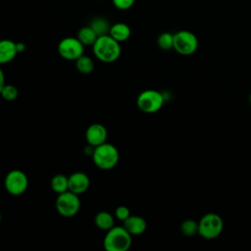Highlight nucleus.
<instances>
[{"label": "nucleus", "instance_id": "f257e3e1", "mask_svg": "<svg viewBox=\"0 0 251 251\" xmlns=\"http://www.w3.org/2000/svg\"><path fill=\"white\" fill-rule=\"evenodd\" d=\"M94 56L103 63H113L121 55L122 48L120 42L115 40L110 34L98 36L92 45Z\"/></svg>", "mask_w": 251, "mask_h": 251}, {"label": "nucleus", "instance_id": "f03ea898", "mask_svg": "<svg viewBox=\"0 0 251 251\" xmlns=\"http://www.w3.org/2000/svg\"><path fill=\"white\" fill-rule=\"evenodd\" d=\"M131 234L124 226H113L103 239V246L106 251H126L132 242Z\"/></svg>", "mask_w": 251, "mask_h": 251}, {"label": "nucleus", "instance_id": "7ed1b4c3", "mask_svg": "<svg viewBox=\"0 0 251 251\" xmlns=\"http://www.w3.org/2000/svg\"><path fill=\"white\" fill-rule=\"evenodd\" d=\"M119 151L111 143L104 142L93 149L92 159L95 166L101 170H111L119 162Z\"/></svg>", "mask_w": 251, "mask_h": 251}, {"label": "nucleus", "instance_id": "20e7f679", "mask_svg": "<svg viewBox=\"0 0 251 251\" xmlns=\"http://www.w3.org/2000/svg\"><path fill=\"white\" fill-rule=\"evenodd\" d=\"M224 229V221L217 213H207L198 221V235L204 239H215L219 237Z\"/></svg>", "mask_w": 251, "mask_h": 251}, {"label": "nucleus", "instance_id": "39448f33", "mask_svg": "<svg viewBox=\"0 0 251 251\" xmlns=\"http://www.w3.org/2000/svg\"><path fill=\"white\" fill-rule=\"evenodd\" d=\"M163 92L155 89H146L140 92L136 99L138 109L146 114H154L161 110L165 103Z\"/></svg>", "mask_w": 251, "mask_h": 251}, {"label": "nucleus", "instance_id": "423d86ee", "mask_svg": "<svg viewBox=\"0 0 251 251\" xmlns=\"http://www.w3.org/2000/svg\"><path fill=\"white\" fill-rule=\"evenodd\" d=\"M198 38L190 30L181 29L174 33L173 49L182 56H189L196 52L198 48Z\"/></svg>", "mask_w": 251, "mask_h": 251}, {"label": "nucleus", "instance_id": "0eeeda50", "mask_svg": "<svg viewBox=\"0 0 251 251\" xmlns=\"http://www.w3.org/2000/svg\"><path fill=\"white\" fill-rule=\"evenodd\" d=\"M57 212L66 218L75 216L80 209V200L77 194L67 190L63 193L58 194L55 202Z\"/></svg>", "mask_w": 251, "mask_h": 251}, {"label": "nucleus", "instance_id": "6e6552de", "mask_svg": "<svg viewBox=\"0 0 251 251\" xmlns=\"http://www.w3.org/2000/svg\"><path fill=\"white\" fill-rule=\"evenodd\" d=\"M4 185L11 195H22L28 186L27 176L21 170H12L6 175Z\"/></svg>", "mask_w": 251, "mask_h": 251}, {"label": "nucleus", "instance_id": "1a4fd4ad", "mask_svg": "<svg viewBox=\"0 0 251 251\" xmlns=\"http://www.w3.org/2000/svg\"><path fill=\"white\" fill-rule=\"evenodd\" d=\"M58 52L60 56L69 61H75L84 52V45L77 37H65L58 44Z\"/></svg>", "mask_w": 251, "mask_h": 251}, {"label": "nucleus", "instance_id": "9d476101", "mask_svg": "<svg viewBox=\"0 0 251 251\" xmlns=\"http://www.w3.org/2000/svg\"><path fill=\"white\" fill-rule=\"evenodd\" d=\"M107 137L108 131L106 127L98 123L90 125L85 131V139L87 143L93 147L106 142Z\"/></svg>", "mask_w": 251, "mask_h": 251}, {"label": "nucleus", "instance_id": "9b49d317", "mask_svg": "<svg viewBox=\"0 0 251 251\" xmlns=\"http://www.w3.org/2000/svg\"><path fill=\"white\" fill-rule=\"evenodd\" d=\"M69 177V190L79 195L84 193L90 184L88 176L83 172L73 173Z\"/></svg>", "mask_w": 251, "mask_h": 251}, {"label": "nucleus", "instance_id": "f8f14e48", "mask_svg": "<svg viewBox=\"0 0 251 251\" xmlns=\"http://www.w3.org/2000/svg\"><path fill=\"white\" fill-rule=\"evenodd\" d=\"M131 235L142 234L147 227L146 221L140 216H129L126 220L124 221L123 226Z\"/></svg>", "mask_w": 251, "mask_h": 251}, {"label": "nucleus", "instance_id": "ddd939ff", "mask_svg": "<svg viewBox=\"0 0 251 251\" xmlns=\"http://www.w3.org/2000/svg\"><path fill=\"white\" fill-rule=\"evenodd\" d=\"M18 54L16 42L11 39L0 40V64H8L13 61Z\"/></svg>", "mask_w": 251, "mask_h": 251}, {"label": "nucleus", "instance_id": "4468645a", "mask_svg": "<svg viewBox=\"0 0 251 251\" xmlns=\"http://www.w3.org/2000/svg\"><path fill=\"white\" fill-rule=\"evenodd\" d=\"M130 33V27L125 23H116L111 25L109 30V34L120 43L126 41L129 38Z\"/></svg>", "mask_w": 251, "mask_h": 251}, {"label": "nucleus", "instance_id": "2eb2a0df", "mask_svg": "<svg viewBox=\"0 0 251 251\" xmlns=\"http://www.w3.org/2000/svg\"><path fill=\"white\" fill-rule=\"evenodd\" d=\"M94 223L99 229L107 231L114 226V216L107 211H101L96 214L94 218Z\"/></svg>", "mask_w": 251, "mask_h": 251}, {"label": "nucleus", "instance_id": "dca6fc26", "mask_svg": "<svg viewBox=\"0 0 251 251\" xmlns=\"http://www.w3.org/2000/svg\"><path fill=\"white\" fill-rule=\"evenodd\" d=\"M89 26L94 30L97 36L109 34V30L111 27L109 22L103 17H96L92 19V21L89 24Z\"/></svg>", "mask_w": 251, "mask_h": 251}, {"label": "nucleus", "instance_id": "f3484780", "mask_svg": "<svg viewBox=\"0 0 251 251\" xmlns=\"http://www.w3.org/2000/svg\"><path fill=\"white\" fill-rule=\"evenodd\" d=\"M97 37H98L97 34L89 25L79 28L77 32V38L84 46H90V45L92 46L96 41Z\"/></svg>", "mask_w": 251, "mask_h": 251}, {"label": "nucleus", "instance_id": "a211bd4d", "mask_svg": "<svg viewBox=\"0 0 251 251\" xmlns=\"http://www.w3.org/2000/svg\"><path fill=\"white\" fill-rule=\"evenodd\" d=\"M51 188L54 192L60 194L69 190V177L65 175L58 174L51 178Z\"/></svg>", "mask_w": 251, "mask_h": 251}, {"label": "nucleus", "instance_id": "6ab92c4d", "mask_svg": "<svg viewBox=\"0 0 251 251\" xmlns=\"http://www.w3.org/2000/svg\"><path fill=\"white\" fill-rule=\"evenodd\" d=\"M179 229L184 236L192 237L198 234V222L193 219H186L181 222Z\"/></svg>", "mask_w": 251, "mask_h": 251}, {"label": "nucleus", "instance_id": "aec40b11", "mask_svg": "<svg viewBox=\"0 0 251 251\" xmlns=\"http://www.w3.org/2000/svg\"><path fill=\"white\" fill-rule=\"evenodd\" d=\"M75 67L79 73L83 75H88L93 71L94 63L90 57L81 55L75 60Z\"/></svg>", "mask_w": 251, "mask_h": 251}, {"label": "nucleus", "instance_id": "412c9836", "mask_svg": "<svg viewBox=\"0 0 251 251\" xmlns=\"http://www.w3.org/2000/svg\"><path fill=\"white\" fill-rule=\"evenodd\" d=\"M157 44L160 49L168 51L174 47V33L169 31L162 32L157 38Z\"/></svg>", "mask_w": 251, "mask_h": 251}, {"label": "nucleus", "instance_id": "4be33fe9", "mask_svg": "<svg viewBox=\"0 0 251 251\" xmlns=\"http://www.w3.org/2000/svg\"><path fill=\"white\" fill-rule=\"evenodd\" d=\"M0 95L2 96V98H4L7 101H13L18 97L19 90L13 84H5L4 87L2 88Z\"/></svg>", "mask_w": 251, "mask_h": 251}, {"label": "nucleus", "instance_id": "5701e85b", "mask_svg": "<svg viewBox=\"0 0 251 251\" xmlns=\"http://www.w3.org/2000/svg\"><path fill=\"white\" fill-rule=\"evenodd\" d=\"M130 216V211L126 206H119L115 211V217L119 221L124 222Z\"/></svg>", "mask_w": 251, "mask_h": 251}, {"label": "nucleus", "instance_id": "b1692460", "mask_svg": "<svg viewBox=\"0 0 251 251\" xmlns=\"http://www.w3.org/2000/svg\"><path fill=\"white\" fill-rule=\"evenodd\" d=\"M113 5L119 10H127L133 6L135 0H112Z\"/></svg>", "mask_w": 251, "mask_h": 251}, {"label": "nucleus", "instance_id": "393cba45", "mask_svg": "<svg viewBox=\"0 0 251 251\" xmlns=\"http://www.w3.org/2000/svg\"><path fill=\"white\" fill-rule=\"evenodd\" d=\"M4 85H5V75L2 71V69L0 68V93H1L2 88L4 87Z\"/></svg>", "mask_w": 251, "mask_h": 251}, {"label": "nucleus", "instance_id": "a878e982", "mask_svg": "<svg viewBox=\"0 0 251 251\" xmlns=\"http://www.w3.org/2000/svg\"><path fill=\"white\" fill-rule=\"evenodd\" d=\"M16 47H17L18 53H23L25 50V44L23 42H17Z\"/></svg>", "mask_w": 251, "mask_h": 251}, {"label": "nucleus", "instance_id": "bb28decb", "mask_svg": "<svg viewBox=\"0 0 251 251\" xmlns=\"http://www.w3.org/2000/svg\"><path fill=\"white\" fill-rule=\"evenodd\" d=\"M249 102H250V104H251V92H250V94H249Z\"/></svg>", "mask_w": 251, "mask_h": 251}, {"label": "nucleus", "instance_id": "cd10ccee", "mask_svg": "<svg viewBox=\"0 0 251 251\" xmlns=\"http://www.w3.org/2000/svg\"><path fill=\"white\" fill-rule=\"evenodd\" d=\"M1 221H2V216H1V213H0V224H1Z\"/></svg>", "mask_w": 251, "mask_h": 251}]
</instances>
